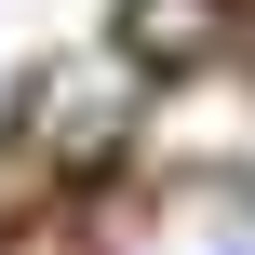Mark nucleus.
<instances>
[{
	"instance_id": "2",
	"label": "nucleus",
	"mask_w": 255,
	"mask_h": 255,
	"mask_svg": "<svg viewBox=\"0 0 255 255\" xmlns=\"http://www.w3.org/2000/svg\"><path fill=\"white\" fill-rule=\"evenodd\" d=\"M121 255H255V188L242 175H175V188L121 229Z\"/></svg>"
},
{
	"instance_id": "1",
	"label": "nucleus",
	"mask_w": 255,
	"mask_h": 255,
	"mask_svg": "<svg viewBox=\"0 0 255 255\" xmlns=\"http://www.w3.org/2000/svg\"><path fill=\"white\" fill-rule=\"evenodd\" d=\"M121 121H134V81H121V67H40V81H27V148L67 161V175H94V161L121 148Z\"/></svg>"
},
{
	"instance_id": "3",
	"label": "nucleus",
	"mask_w": 255,
	"mask_h": 255,
	"mask_svg": "<svg viewBox=\"0 0 255 255\" xmlns=\"http://www.w3.org/2000/svg\"><path fill=\"white\" fill-rule=\"evenodd\" d=\"M121 40H134V54H161V67H188V54L215 40V0H134V13H121Z\"/></svg>"
}]
</instances>
